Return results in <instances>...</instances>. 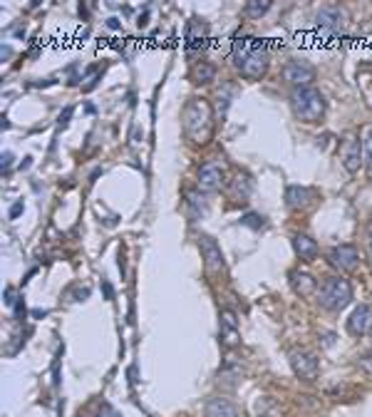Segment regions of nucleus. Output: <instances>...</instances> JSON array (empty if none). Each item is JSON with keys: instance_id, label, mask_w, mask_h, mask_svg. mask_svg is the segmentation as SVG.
<instances>
[{"instance_id": "obj_21", "label": "nucleus", "mask_w": 372, "mask_h": 417, "mask_svg": "<svg viewBox=\"0 0 372 417\" xmlns=\"http://www.w3.org/2000/svg\"><path fill=\"white\" fill-rule=\"evenodd\" d=\"M192 80L194 83H199V85H206V83H211V80H216V67L211 65V62H196L194 65V70H192Z\"/></svg>"}, {"instance_id": "obj_18", "label": "nucleus", "mask_w": 372, "mask_h": 417, "mask_svg": "<svg viewBox=\"0 0 372 417\" xmlns=\"http://www.w3.org/2000/svg\"><path fill=\"white\" fill-rule=\"evenodd\" d=\"M206 417H238V410L231 400L226 397H214L206 405Z\"/></svg>"}, {"instance_id": "obj_1", "label": "nucleus", "mask_w": 372, "mask_h": 417, "mask_svg": "<svg viewBox=\"0 0 372 417\" xmlns=\"http://www.w3.org/2000/svg\"><path fill=\"white\" fill-rule=\"evenodd\" d=\"M234 62L248 80H261L269 70V50L253 38H241L234 43Z\"/></svg>"}, {"instance_id": "obj_15", "label": "nucleus", "mask_w": 372, "mask_h": 417, "mask_svg": "<svg viewBox=\"0 0 372 417\" xmlns=\"http://www.w3.org/2000/svg\"><path fill=\"white\" fill-rule=\"evenodd\" d=\"M241 378H243L241 360H238V358H234V355H229L224 360V365H221V370H219V383L236 385V383H241Z\"/></svg>"}, {"instance_id": "obj_32", "label": "nucleus", "mask_w": 372, "mask_h": 417, "mask_svg": "<svg viewBox=\"0 0 372 417\" xmlns=\"http://www.w3.org/2000/svg\"><path fill=\"white\" fill-rule=\"evenodd\" d=\"M110 28H120V22H117V17H110V22H107Z\"/></svg>"}, {"instance_id": "obj_30", "label": "nucleus", "mask_w": 372, "mask_h": 417, "mask_svg": "<svg viewBox=\"0 0 372 417\" xmlns=\"http://www.w3.org/2000/svg\"><path fill=\"white\" fill-rule=\"evenodd\" d=\"M10 164H13V154L6 152L3 154V169H10Z\"/></svg>"}, {"instance_id": "obj_29", "label": "nucleus", "mask_w": 372, "mask_h": 417, "mask_svg": "<svg viewBox=\"0 0 372 417\" xmlns=\"http://www.w3.org/2000/svg\"><path fill=\"white\" fill-rule=\"evenodd\" d=\"M20 214H22V202L13 204V206H10V219H17Z\"/></svg>"}, {"instance_id": "obj_22", "label": "nucleus", "mask_w": 372, "mask_h": 417, "mask_svg": "<svg viewBox=\"0 0 372 417\" xmlns=\"http://www.w3.org/2000/svg\"><path fill=\"white\" fill-rule=\"evenodd\" d=\"M186 202H189V208H192L194 219H199V216L206 211V202H203V194L199 197L196 192H189V194H186Z\"/></svg>"}, {"instance_id": "obj_8", "label": "nucleus", "mask_w": 372, "mask_h": 417, "mask_svg": "<svg viewBox=\"0 0 372 417\" xmlns=\"http://www.w3.org/2000/svg\"><path fill=\"white\" fill-rule=\"evenodd\" d=\"M283 77L285 83H290L293 87H310L313 80H315V67L308 65L303 60H293L283 67Z\"/></svg>"}, {"instance_id": "obj_19", "label": "nucleus", "mask_w": 372, "mask_h": 417, "mask_svg": "<svg viewBox=\"0 0 372 417\" xmlns=\"http://www.w3.org/2000/svg\"><path fill=\"white\" fill-rule=\"evenodd\" d=\"M293 248H296V253L303 261H313L317 256V243L310 236H306V234H296L293 236Z\"/></svg>"}, {"instance_id": "obj_28", "label": "nucleus", "mask_w": 372, "mask_h": 417, "mask_svg": "<svg viewBox=\"0 0 372 417\" xmlns=\"http://www.w3.org/2000/svg\"><path fill=\"white\" fill-rule=\"evenodd\" d=\"M360 370L367 375V378H372V353H370V355H362L360 358Z\"/></svg>"}, {"instance_id": "obj_34", "label": "nucleus", "mask_w": 372, "mask_h": 417, "mask_svg": "<svg viewBox=\"0 0 372 417\" xmlns=\"http://www.w3.org/2000/svg\"><path fill=\"white\" fill-rule=\"evenodd\" d=\"M370 256H372V231H370Z\"/></svg>"}, {"instance_id": "obj_2", "label": "nucleus", "mask_w": 372, "mask_h": 417, "mask_svg": "<svg viewBox=\"0 0 372 417\" xmlns=\"http://www.w3.org/2000/svg\"><path fill=\"white\" fill-rule=\"evenodd\" d=\"M211 125H214V112L203 99H189L184 107V132L194 144H206L211 139Z\"/></svg>"}, {"instance_id": "obj_11", "label": "nucleus", "mask_w": 372, "mask_h": 417, "mask_svg": "<svg viewBox=\"0 0 372 417\" xmlns=\"http://www.w3.org/2000/svg\"><path fill=\"white\" fill-rule=\"evenodd\" d=\"M224 167H219L216 162H206V164H201V169H199V189L201 192H219L221 187H224Z\"/></svg>"}, {"instance_id": "obj_14", "label": "nucleus", "mask_w": 372, "mask_h": 417, "mask_svg": "<svg viewBox=\"0 0 372 417\" xmlns=\"http://www.w3.org/2000/svg\"><path fill=\"white\" fill-rule=\"evenodd\" d=\"M241 341V335H238V325H236V316L231 311H224L221 316V343L226 348H236Z\"/></svg>"}, {"instance_id": "obj_16", "label": "nucleus", "mask_w": 372, "mask_h": 417, "mask_svg": "<svg viewBox=\"0 0 372 417\" xmlns=\"http://www.w3.org/2000/svg\"><path fill=\"white\" fill-rule=\"evenodd\" d=\"M313 197H315V192L308 187H288L285 189V204H288L290 208H306L308 204L313 202Z\"/></svg>"}, {"instance_id": "obj_20", "label": "nucleus", "mask_w": 372, "mask_h": 417, "mask_svg": "<svg viewBox=\"0 0 372 417\" xmlns=\"http://www.w3.org/2000/svg\"><path fill=\"white\" fill-rule=\"evenodd\" d=\"M248 194H251V179L246 174H238L234 181H231V199L236 202H246Z\"/></svg>"}, {"instance_id": "obj_4", "label": "nucleus", "mask_w": 372, "mask_h": 417, "mask_svg": "<svg viewBox=\"0 0 372 417\" xmlns=\"http://www.w3.org/2000/svg\"><path fill=\"white\" fill-rule=\"evenodd\" d=\"M317 301H320L323 308H328V311H343V308L352 301L350 281L340 278V276L325 278V283L320 285V293H317Z\"/></svg>"}, {"instance_id": "obj_6", "label": "nucleus", "mask_w": 372, "mask_h": 417, "mask_svg": "<svg viewBox=\"0 0 372 417\" xmlns=\"http://www.w3.org/2000/svg\"><path fill=\"white\" fill-rule=\"evenodd\" d=\"M340 162H343L345 171L348 174H357L362 164V144L355 134H348L343 139V147H340Z\"/></svg>"}, {"instance_id": "obj_5", "label": "nucleus", "mask_w": 372, "mask_h": 417, "mask_svg": "<svg viewBox=\"0 0 372 417\" xmlns=\"http://www.w3.org/2000/svg\"><path fill=\"white\" fill-rule=\"evenodd\" d=\"M290 368H293V373H296L301 380H315L320 365H317L315 353L296 348V351H290Z\"/></svg>"}, {"instance_id": "obj_24", "label": "nucleus", "mask_w": 372, "mask_h": 417, "mask_svg": "<svg viewBox=\"0 0 372 417\" xmlns=\"http://www.w3.org/2000/svg\"><path fill=\"white\" fill-rule=\"evenodd\" d=\"M269 8H271L269 0H263V3H261V0H253V3H248V6H246V15H251V17H261L263 13L269 10Z\"/></svg>"}, {"instance_id": "obj_10", "label": "nucleus", "mask_w": 372, "mask_h": 417, "mask_svg": "<svg viewBox=\"0 0 372 417\" xmlns=\"http://www.w3.org/2000/svg\"><path fill=\"white\" fill-rule=\"evenodd\" d=\"M328 258H330V264L340 271H355L357 266H360V253H357V248L350 246V243L335 246L333 251L328 253Z\"/></svg>"}, {"instance_id": "obj_31", "label": "nucleus", "mask_w": 372, "mask_h": 417, "mask_svg": "<svg viewBox=\"0 0 372 417\" xmlns=\"http://www.w3.org/2000/svg\"><path fill=\"white\" fill-rule=\"evenodd\" d=\"M70 117H72V107H67V110L60 115V125H67V122H70Z\"/></svg>"}, {"instance_id": "obj_9", "label": "nucleus", "mask_w": 372, "mask_h": 417, "mask_svg": "<svg viewBox=\"0 0 372 417\" xmlns=\"http://www.w3.org/2000/svg\"><path fill=\"white\" fill-rule=\"evenodd\" d=\"M206 40H208L206 22H201L199 17H192L189 25H186V52L192 57L199 55V52L206 48Z\"/></svg>"}, {"instance_id": "obj_7", "label": "nucleus", "mask_w": 372, "mask_h": 417, "mask_svg": "<svg viewBox=\"0 0 372 417\" xmlns=\"http://www.w3.org/2000/svg\"><path fill=\"white\" fill-rule=\"evenodd\" d=\"M199 246H201L203 253V264H206L208 274H224L226 271V261H224V253H221V246L214 241L211 236H199Z\"/></svg>"}, {"instance_id": "obj_3", "label": "nucleus", "mask_w": 372, "mask_h": 417, "mask_svg": "<svg viewBox=\"0 0 372 417\" xmlns=\"http://www.w3.org/2000/svg\"><path fill=\"white\" fill-rule=\"evenodd\" d=\"M290 110L296 115V120L313 125L320 122L325 115V97L320 90L315 87H298L290 92Z\"/></svg>"}, {"instance_id": "obj_27", "label": "nucleus", "mask_w": 372, "mask_h": 417, "mask_svg": "<svg viewBox=\"0 0 372 417\" xmlns=\"http://www.w3.org/2000/svg\"><path fill=\"white\" fill-rule=\"evenodd\" d=\"M365 162H367V171L372 174V132L365 139Z\"/></svg>"}, {"instance_id": "obj_25", "label": "nucleus", "mask_w": 372, "mask_h": 417, "mask_svg": "<svg viewBox=\"0 0 372 417\" xmlns=\"http://www.w3.org/2000/svg\"><path fill=\"white\" fill-rule=\"evenodd\" d=\"M87 417H120V415H117V410H112L110 405H97Z\"/></svg>"}, {"instance_id": "obj_23", "label": "nucleus", "mask_w": 372, "mask_h": 417, "mask_svg": "<svg viewBox=\"0 0 372 417\" xmlns=\"http://www.w3.org/2000/svg\"><path fill=\"white\" fill-rule=\"evenodd\" d=\"M229 104H231V90L224 87L216 92V117H221L224 120L226 112H229Z\"/></svg>"}, {"instance_id": "obj_33", "label": "nucleus", "mask_w": 372, "mask_h": 417, "mask_svg": "<svg viewBox=\"0 0 372 417\" xmlns=\"http://www.w3.org/2000/svg\"><path fill=\"white\" fill-rule=\"evenodd\" d=\"M104 293H107V298H112V285L110 283H104Z\"/></svg>"}, {"instance_id": "obj_17", "label": "nucleus", "mask_w": 372, "mask_h": 417, "mask_svg": "<svg viewBox=\"0 0 372 417\" xmlns=\"http://www.w3.org/2000/svg\"><path fill=\"white\" fill-rule=\"evenodd\" d=\"M290 288H293L298 296H310V293H315L317 281L313 278L310 274H301V271H293V274H290Z\"/></svg>"}, {"instance_id": "obj_13", "label": "nucleus", "mask_w": 372, "mask_h": 417, "mask_svg": "<svg viewBox=\"0 0 372 417\" xmlns=\"http://www.w3.org/2000/svg\"><path fill=\"white\" fill-rule=\"evenodd\" d=\"M348 328L352 335H367L372 330V308L370 306H357L352 316L348 318Z\"/></svg>"}, {"instance_id": "obj_12", "label": "nucleus", "mask_w": 372, "mask_h": 417, "mask_svg": "<svg viewBox=\"0 0 372 417\" xmlns=\"http://www.w3.org/2000/svg\"><path fill=\"white\" fill-rule=\"evenodd\" d=\"M317 25L330 33H340L345 28V13L335 6H325L317 10Z\"/></svg>"}, {"instance_id": "obj_26", "label": "nucleus", "mask_w": 372, "mask_h": 417, "mask_svg": "<svg viewBox=\"0 0 372 417\" xmlns=\"http://www.w3.org/2000/svg\"><path fill=\"white\" fill-rule=\"evenodd\" d=\"M241 224H246V226H251V229H261L266 221H263V216H258V214H246L241 219Z\"/></svg>"}]
</instances>
